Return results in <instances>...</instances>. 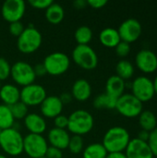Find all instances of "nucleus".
<instances>
[{"instance_id": "48", "label": "nucleus", "mask_w": 157, "mask_h": 158, "mask_svg": "<svg viewBox=\"0 0 157 158\" xmlns=\"http://www.w3.org/2000/svg\"><path fill=\"white\" fill-rule=\"evenodd\" d=\"M1 131H1V130H0V134H1Z\"/></svg>"}, {"instance_id": "15", "label": "nucleus", "mask_w": 157, "mask_h": 158, "mask_svg": "<svg viewBox=\"0 0 157 158\" xmlns=\"http://www.w3.org/2000/svg\"><path fill=\"white\" fill-rule=\"evenodd\" d=\"M124 153L127 158H154L148 143L138 138L130 139Z\"/></svg>"}, {"instance_id": "9", "label": "nucleus", "mask_w": 157, "mask_h": 158, "mask_svg": "<svg viewBox=\"0 0 157 158\" xmlns=\"http://www.w3.org/2000/svg\"><path fill=\"white\" fill-rule=\"evenodd\" d=\"M10 77L16 84L22 87L34 83L36 80L33 67L24 61H18L11 66Z\"/></svg>"}, {"instance_id": "25", "label": "nucleus", "mask_w": 157, "mask_h": 158, "mask_svg": "<svg viewBox=\"0 0 157 158\" xmlns=\"http://www.w3.org/2000/svg\"><path fill=\"white\" fill-rule=\"evenodd\" d=\"M107 151L102 143H93L86 146L82 151L83 158H106Z\"/></svg>"}, {"instance_id": "8", "label": "nucleus", "mask_w": 157, "mask_h": 158, "mask_svg": "<svg viewBox=\"0 0 157 158\" xmlns=\"http://www.w3.org/2000/svg\"><path fill=\"white\" fill-rule=\"evenodd\" d=\"M115 109L121 116L128 118H133L139 117L143 110V103L131 94H124L118 98Z\"/></svg>"}, {"instance_id": "33", "label": "nucleus", "mask_w": 157, "mask_h": 158, "mask_svg": "<svg viewBox=\"0 0 157 158\" xmlns=\"http://www.w3.org/2000/svg\"><path fill=\"white\" fill-rule=\"evenodd\" d=\"M116 49V53L118 56L120 57H126L127 56H129L130 52V44L126 43V42H123V41H120V43L115 47Z\"/></svg>"}, {"instance_id": "27", "label": "nucleus", "mask_w": 157, "mask_h": 158, "mask_svg": "<svg viewBox=\"0 0 157 158\" xmlns=\"http://www.w3.org/2000/svg\"><path fill=\"white\" fill-rule=\"evenodd\" d=\"M15 118L12 115L10 106L1 104L0 105V130H7L13 128Z\"/></svg>"}, {"instance_id": "7", "label": "nucleus", "mask_w": 157, "mask_h": 158, "mask_svg": "<svg viewBox=\"0 0 157 158\" xmlns=\"http://www.w3.org/2000/svg\"><path fill=\"white\" fill-rule=\"evenodd\" d=\"M43 64L47 74L51 76H60L69 69L70 59L65 53L54 52L44 57Z\"/></svg>"}, {"instance_id": "1", "label": "nucleus", "mask_w": 157, "mask_h": 158, "mask_svg": "<svg viewBox=\"0 0 157 158\" xmlns=\"http://www.w3.org/2000/svg\"><path fill=\"white\" fill-rule=\"evenodd\" d=\"M130 141V135L129 131L123 127L115 126L105 133L102 144L107 153H118L125 152Z\"/></svg>"}, {"instance_id": "37", "label": "nucleus", "mask_w": 157, "mask_h": 158, "mask_svg": "<svg viewBox=\"0 0 157 158\" xmlns=\"http://www.w3.org/2000/svg\"><path fill=\"white\" fill-rule=\"evenodd\" d=\"M54 124H55V128L66 130L68 128V118L67 116L61 114L54 118Z\"/></svg>"}, {"instance_id": "34", "label": "nucleus", "mask_w": 157, "mask_h": 158, "mask_svg": "<svg viewBox=\"0 0 157 158\" xmlns=\"http://www.w3.org/2000/svg\"><path fill=\"white\" fill-rule=\"evenodd\" d=\"M154 157H157V128L150 132V136L147 142Z\"/></svg>"}, {"instance_id": "49", "label": "nucleus", "mask_w": 157, "mask_h": 158, "mask_svg": "<svg viewBox=\"0 0 157 158\" xmlns=\"http://www.w3.org/2000/svg\"><path fill=\"white\" fill-rule=\"evenodd\" d=\"M41 158H46V157H45V156H43V157H41Z\"/></svg>"}, {"instance_id": "32", "label": "nucleus", "mask_w": 157, "mask_h": 158, "mask_svg": "<svg viewBox=\"0 0 157 158\" xmlns=\"http://www.w3.org/2000/svg\"><path fill=\"white\" fill-rule=\"evenodd\" d=\"M11 65L5 57H0V81L10 77Z\"/></svg>"}, {"instance_id": "11", "label": "nucleus", "mask_w": 157, "mask_h": 158, "mask_svg": "<svg viewBox=\"0 0 157 158\" xmlns=\"http://www.w3.org/2000/svg\"><path fill=\"white\" fill-rule=\"evenodd\" d=\"M46 91L43 86L32 83L22 87L20 90V101L29 106H40L46 98Z\"/></svg>"}, {"instance_id": "39", "label": "nucleus", "mask_w": 157, "mask_h": 158, "mask_svg": "<svg viewBox=\"0 0 157 158\" xmlns=\"http://www.w3.org/2000/svg\"><path fill=\"white\" fill-rule=\"evenodd\" d=\"M87 4L88 6H90L91 7L94 9H100L107 4V1L106 0H88Z\"/></svg>"}, {"instance_id": "24", "label": "nucleus", "mask_w": 157, "mask_h": 158, "mask_svg": "<svg viewBox=\"0 0 157 158\" xmlns=\"http://www.w3.org/2000/svg\"><path fill=\"white\" fill-rule=\"evenodd\" d=\"M142 130L151 132L157 128L156 116L150 110H143L138 117Z\"/></svg>"}, {"instance_id": "46", "label": "nucleus", "mask_w": 157, "mask_h": 158, "mask_svg": "<svg viewBox=\"0 0 157 158\" xmlns=\"http://www.w3.org/2000/svg\"><path fill=\"white\" fill-rule=\"evenodd\" d=\"M0 158H7V157H6V156H4V155H1V154H0Z\"/></svg>"}, {"instance_id": "12", "label": "nucleus", "mask_w": 157, "mask_h": 158, "mask_svg": "<svg viewBox=\"0 0 157 158\" xmlns=\"http://www.w3.org/2000/svg\"><path fill=\"white\" fill-rule=\"evenodd\" d=\"M26 11V3L23 0H6L1 7L3 19L10 23L20 21Z\"/></svg>"}, {"instance_id": "21", "label": "nucleus", "mask_w": 157, "mask_h": 158, "mask_svg": "<svg viewBox=\"0 0 157 158\" xmlns=\"http://www.w3.org/2000/svg\"><path fill=\"white\" fill-rule=\"evenodd\" d=\"M126 89V81L117 75L109 77L105 83V93L115 98H119L124 94Z\"/></svg>"}, {"instance_id": "5", "label": "nucleus", "mask_w": 157, "mask_h": 158, "mask_svg": "<svg viewBox=\"0 0 157 158\" xmlns=\"http://www.w3.org/2000/svg\"><path fill=\"white\" fill-rule=\"evenodd\" d=\"M71 57L77 66L85 70H93L98 65V56L89 44H78L73 49Z\"/></svg>"}, {"instance_id": "19", "label": "nucleus", "mask_w": 157, "mask_h": 158, "mask_svg": "<svg viewBox=\"0 0 157 158\" xmlns=\"http://www.w3.org/2000/svg\"><path fill=\"white\" fill-rule=\"evenodd\" d=\"M70 94L73 99L79 102H85L92 95V86L87 80L79 79L73 83Z\"/></svg>"}, {"instance_id": "29", "label": "nucleus", "mask_w": 157, "mask_h": 158, "mask_svg": "<svg viewBox=\"0 0 157 158\" xmlns=\"http://www.w3.org/2000/svg\"><path fill=\"white\" fill-rule=\"evenodd\" d=\"M93 31L88 26H80L74 33V37L78 44L81 45H88L90 42L93 40Z\"/></svg>"}, {"instance_id": "45", "label": "nucleus", "mask_w": 157, "mask_h": 158, "mask_svg": "<svg viewBox=\"0 0 157 158\" xmlns=\"http://www.w3.org/2000/svg\"><path fill=\"white\" fill-rule=\"evenodd\" d=\"M153 84H154V89H155V94H157V76L155 78V80L153 81Z\"/></svg>"}, {"instance_id": "35", "label": "nucleus", "mask_w": 157, "mask_h": 158, "mask_svg": "<svg viewBox=\"0 0 157 158\" xmlns=\"http://www.w3.org/2000/svg\"><path fill=\"white\" fill-rule=\"evenodd\" d=\"M25 27L23 25V23L21 21H16L13 23L9 24V32L11 35L15 36V37H19L24 31Z\"/></svg>"}, {"instance_id": "6", "label": "nucleus", "mask_w": 157, "mask_h": 158, "mask_svg": "<svg viewBox=\"0 0 157 158\" xmlns=\"http://www.w3.org/2000/svg\"><path fill=\"white\" fill-rule=\"evenodd\" d=\"M49 145L47 140L41 134L29 133L23 138V152L31 158L45 156Z\"/></svg>"}, {"instance_id": "28", "label": "nucleus", "mask_w": 157, "mask_h": 158, "mask_svg": "<svg viewBox=\"0 0 157 158\" xmlns=\"http://www.w3.org/2000/svg\"><path fill=\"white\" fill-rule=\"evenodd\" d=\"M116 72L117 76L122 80H130L134 74V66L130 61L122 59L118 62L116 66Z\"/></svg>"}, {"instance_id": "3", "label": "nucleus", "mask_w": 157, "mask_h": 158, "mask_svg": "<svg viewBox=\"0 0 157 158\" xmlns=\"http://www.w3.org/2000/svg\"><path fill=\"white\" fill-rule=\"evenodd\" d=\"M23 138L14 127L4 130L0 134V147L7 156H18L23 153Z\"/></svg>"}, {"instance_id": "41", "label": "nucleus", "mask_w": 157, "mask_h": 158, "mask_svg": "<svg viewBox=\"0 0 157 158\" xmlns=\"http://www.w3.org/2000/svg\"><path fill=\"white\" fill-rule=\"evenodd\" d=\"M61 102L63 105H67V104H70L73 100V97L71 95L70 93H63L60 96H59Z\"/></svg>"}, {"instance_id": "50", "label": "nucleus", "mask_w": 157, "mask_h": 158, "mask_svg": "<svg viewBox=\"0 0 157 158\" xmlns=\"http://www.w3.org/2000/svg\"><path fill=\"white\" fill-rule=\"evenodd\" d=\"M154 158H157V157H154Z\"/></svg>"}, {"instance_id": "31", "label": "nucleus", "mask_w": 157, "mask_h": 158, "mask_svg": "<svg viewBox=\"0 0 157 158\" xmlns=\"http://www.w3.org/2000/svg\"><path fill=\"white\" fill-rule=\"evenodd\" d=\"M10 109H11V112H12V115H13L15 120L24 119L25 117L29 114L28 113V106L25 104H23L21 101L11 106Z\"/></svg>"}, {"instance_id": "18", "label": "nucleus", "mask_w": 157, "mask_h": 158, "mask_svg": "<svg viewBox=\"0 0 157 158\" xmlns=\"http://www.w3.org/2000/svg\"><path fill=\"white\" fill-rule=\"evenodd\" d=\"M23 120L24 126L30 133L43 135V133L46 131L47 124L45 118L39 114L30 113L25 117Z\"/></svg>"}, {"instance_id": "47", "label": "nucleus", "mask_w": 157, "mask_h": 158, "mask_svg": "<svg viewBox=\"0 0 157 158\" xmlns=\"http://www.w3.org/2000/svg\"><path fill=\"white\" fill-rule=\"evenodd\" d=\"M1 86H2V85H1V81H0V89H1Z\"/></svg>"}, {"instance_id": "40", "label": "nucleus", "mask_w": 157, "mask_h": 158, "mask_svg": "<svg viewBox=\"0 0 157 158\" xmlns=\"http://www.w3.org/2000/svg\"><path fill=\"white\" fill-rule=\"evenodd\" d=\"M33 70H34V73L36 75V77H43L44 75L47 74L46 72V69L43 66V63H39V64H36L34 67H33Z\"/></svg>"}, {"instance_id": "14", "label": "nucleus", "mask_w": 157, "mask_h": 158, "mask_svg": "<svg viewBox=\"0 0 157 158\" xmlns=\"http://www.w3.org/2000/svg\"><path fill=\"white\" fill-rule=\"evenodd\" d=\"M136 67L143 73L150 74L157 70V56L150 49L139 51L135 56Z\"/></svg>"}, {"instance_id": "13", "label": "nucleus", "mask_w": 157, "mask_h": 158, "mask_svg": "<svg viewBox=\"0 0 157 158\" xmlns=\"http://www.w3.org/2000/svg\"><path fill=\"white\" fill-rule=\"evenodd\" d=\"M121 41L128 44L136 42L142 35L143 27L141 22L133 18L124 20L118 29Z\"/></svg>"}, {"instance_id": "17", "label": "nucleus", "mask_w": 157, "mask_h": 158, "mask_svg": "<svg viewBox=\"0 0 157 158\" xmlns=\"http://www.w3.org/2000/svg\"><path fill=\"white\" fill-rule=\"evenodd\" d=\"M70 135L67 130L53 128L47 134V143L50 146L56 147L59 150H65L68 146Z\"/></svg>"}, {"instance_id": "43", "label": "nucleus", "mask_w": 157, "mask_h": 158, "mask_svg": "<svg viewBox=\"0 0 157 158\" xmlns=\"http://www.w3.org/2000/svg\"><path fill=\"white\" fill-rule=\"evenodd\" d=\"M149 136H150V132L142 130V131L139 132L137 138H138L139 140H141V141H143V142H146V143H147V142H148V139H149Z\"/></svg>"}, {"instance_id": "38", "label": "nucleus", "mask_w": 157, "mask_h": 158, "mask_svg": "<svg viewBox=\"0 0 157 158\" xmlns=\"http://www.w3.org/2000/svg\"><path fill=\"white\" fill-rule=\"evenodd\" d=\"M45 157L46 158H62L63 157V153L61 150L53 147V146H49L46 154H45Z\"/></svg>"}, {"instance_id": "26", "label": "nucleus", "mask_w": 157, "mask_h": 158, "mask_svg": "<svg viewBox=\"0 0 157 158\" xmlns=\"http://www.w3.org/2000/svg\"><path fill=\"white\" fill-rule=\"evenodd\" d=\"M117 100V98L104 93L93 99V106L97 109H115Z\"/></svg>"}, {"instance_id": "20", "label": "nucleus", "mask_w": 157, "mask_h": 158, "mask_svg": "<svg viewBox=\"0 0 157 158\" xmlns=\"http://www.w3.org/2000/svg\"><path fill=\"white\" fill-rule=\"evenodd\" d=\"M0 99L3 105L11 106L20 101V90L11 83L4 84L0 89Z\"/></svg>"}, {"instance_id": "30", "label": "nucleus", "mask_w": 157, "mask_h": 158, "mask_svg": "<svg viewBox=\"0 0 157 158\" xmlns=\"http://www.w3.org/2000/svg\"><path fill=\"white\" fill-rule=\"evenodd\" d=\"M68 148L71 154L78 155V154L81 153L84 149V143H83L82 137L78 136V135L70 136V140H69Z\"/></svg>"}, {"instance_id": "44", "label": "nucleus", "mask_w": 157, "mask_h": 158, "mask_svg": "<svg viewBox=\"0 0 157 158\" xmlns=\"http://www.w3.org/2000/svg\"><path fill=\"white\" fill-rule=\"evenodd\" d=\"M106 158H127L124 152H118V153H108Z\"/></svg>"}, {"instance_id": "16", "label": "nucleus", "mask_w": 157, "mask_h": 158, "mask_svg": "<svg viewBox=\"0 0 157 158\" xmlns=\"http://www.w3.org/2000/svg\"><path fill=\"white\" fill-rule=\"evenodd\" d=\"M64 105L62 104L59 96L49 95L40 105L42 116L45 118H55L61 115Z\"/></svg>"}, {"instance_id": "22", "label": "nucleus", "mask_w": 157, "mask_h": 158, "mask_svg": "<svg viewBox=\"0 0 157 158\" xmlns=\"http://www.w3.org/2000/svg\"><path fill=\"white\" fill-rule=\"evenodd\" d=\"M100 43L107 48H115L121 41L118 31L115 28H105L99 34Z\"/></svg>"}, {"instance_id": "36", "label": "nucleus", "mask_w": 157, "mask_h": 158, "mask_svg": "<svg viewBox=\"0 0 157 158\" xmlns=\"http://www.w3.org/2000/svg\"><path fill=\"white\" fill-rule=\"evenodd\" d=\"M54 2L52 0H30L29 4L36 9H46Z\"/></svg>"}, {"instance_id": "42", "label": "nucleus", "mask_w": 157, "mask_h": 158, "mask_svg": "<svg viewBox=\"0 0 157 158\" xmlns=\"http://www.w3.org/2000/svg\"><path fill=\"white\" fill-rule=\"evenodd\" d=\"M88 6L86 0H76L73 2V6L77 9H83Z\"/></svg>"}, {"instance_id": "4", "label": "nucleus", "mask_w": 157, "mask_h": 158, "mask_svg": "<svg viewBox=\"0 0 157 158\" xmlns=\"http://www.w3.org/2000/svg\"><path fill=\"white\" fill-rule=\"evenodd\" d=\"M43 36L41 32L33 26L29 25L17 39L18 50L25 55L36 52L42 45Z\"/></svg>"}, {"instance_id": "10", "label": "nucleus", "mask_w": 157, "mask_h": 158, "mask_svg": "<svg viewBox=\"0 0 157 158\" xmlns=\"http://www.w3.org/2000/svg\"><path fill=\"white\" fill-rule=\"evenodd\" d=\"M131 94L143 104L151 101L155 94L153 81L146 76H139L131 82Z\"/></svg>"}, {"instance_id": "2", "label": "nucleus", "mask_w": 157, "mask_h": 158, "mask_svg": "<svg viewBox=\"0 0 157 158\" xmlns=\"http://www.w3.org/2000/svg\"><path fill=\"white\" fill-rule=\"evenodd\" d=\"M68 131L73 135L83 136L93 129L94 119L93 115L84 109H78L73 111L68 117Z\"/></svg>"}, {"instance_id": "23", "label": "nucleus", "mask_w": 157, "mask_h": 158, "mask_svg": "<svg viewBox=\"0 0 157 158\" xmlns=\"http://www.w3.org/2000/svg\"><path fill=\"white\" fill-rule=\"evenodd\" d=\"M65 17V11L61 5L53 3L48 8L45 9V19L51 24H59Z\"/></svg>"}]
</instances>
